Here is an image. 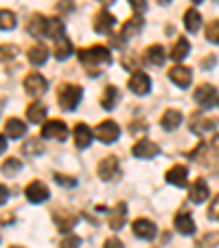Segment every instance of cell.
Returning <instances> with one entry per match:
<instances>
[{
  "label": "cell",
  "mask_w": 219,
  "mask_h": 248,
  "mask_svg": "<svg viewBox=\"0 0 219 248\" xmlns=\"http://www.w3.org/2000/svg\"><path fill=\"white\" fill-rule=\"evenodd\" d=\"M27 31L33 38H51L59 40L64 35V22L59 18H46V16L35 14L27 24Z\"/></svg>",
  "instance_id": "6da1fadb"
},
{
  "label": "cell",
  "mask_w": 219,
  "mask_h": 248,
  "mask_svg": "<svg viewBox=\"0 0 219 248\" xmlns=\"http://www.w3.org/2000/svg\"><path fill=\"white\" fill-rule=\"evenodd\" d=\"M77 55H79L81 64L88 68L90 75H99V73H101L99 66H105V64L112 62V53H110V48L107 46H103V44H94V46L81 48Z\"/></svg>",
  "instance_id": "7a4b0ae2"
},
{
  "label": "cell",
  "mask_w": 219,
  "mask_h": 248,
  "mask_svg": "<svg viewBox=\"0 0 219 248\" xmlns=\"http://www.w3.org/2000/svg\"><path fill=\"white\" fill-rule=\"evenodd\" d=\"M81 97H84V90L81 86H75V84H61L59 90H57V101H59V108L64 110H75L79 106Z\"/></svg>",
  "instance_id": "3957f363"
},
{
  "label": "cell",
  "mask_w": 219,
  "mask_h": 248,
  "mask_svg": "<svg viewBox=\"0 0 219 248\" xmlns=\"http://www.w3.org/2000/svg\"><path fill=\"white\" fill-rule=\"evenodd\" d=\"M97 173H99V178H101L103 183H110V180H117L118 176H121V167H118V158H117V156H105V158H103L101 163H99Z\"/></svg>",
  "instance_id": "277c9868"
},
{
  "label": "cell",
  "mask_w": 219,
  "mask_h": 248,
  "mask_svg": "<svg viewBox=\"0 0 219 248\" xmlns=\"http://www.w3.org/2000/svg\"><path fill=\"white\" fill-rule=\"evenodd\" d=\"M127 86H130V90L134 94H147L151 90V79H149V75L145 73V70H134L130 75V79H127Z\"/></svg>",
  "instance_id": "5b68a950"
},
{
  "label": "cell",
  "mask_w": 219,
  "mask_h": 248,
  "mask_svg": "<svg viewBox=\"0 0 219 248\" xmlns=\"http://www.w3.org/2000/svg\"><path fill=\"white\" fill-rule=\"evenodd\" d=\"M94 134H97V139L101 140V143H105V145H110V143H114V140L121 136V127H118V123L114 121H103L97 125V130H94Z\"/></svg>",
  "instance_id": "8992f818"
},
{
  "label": "cell",
  "mask_w": 219,
  "mask_h": 248,
  "mask_svg": "<svg viewBox=\"0 0 219 248\" xmlns=\"http://www.w3.org/2000/svg\"><path fill=\"white\" fill-rule=\"evenodd\" d=\"M42 139H51V140H66V136H68V125H66L64 121H57V119H53V121H46L42 127Z\"/></svg>",
  "instance_id": "52a82bcc"
},
{
  "label": "cell",
  "mask_w": 219,
  "mask_h": 248,
  "mask_svg": "<svg viewBox=\"0 0 219 248\" xmlns=\"http://www.w3.org/2000/svg\"><path fill=\"white\" fill-rule=\"evenodd\" d=\"M24 196H27L29 202H33V204H40V202H46L48 200L51 191H48V187L42 183V180H33L31 185H27V189H24Z\"/></svg>",
  "instance_id": "ba28073f"
},
{
  "label": "cell",
  "mask_w": 219,
  "mask_h": 248,
  "mask_svg": "<svg viewBox=\"0 0 219 248\" xmlns=\"http://www.w3.org/2000/svg\"><path fill=\"white\" fill-rule=\"evenodd\" d=\"M48 81L44 79L40 73H31V75L24 77V90H27L29 97H40V94L46 93Z\"/></svg>",
  "instance_id": "9c48e42d"
},
{
  "label": "cell",
  "mask_w": 219,
  "mask_h": 248,
  "mask_svg": "<svg viewBox=\"0 0 219 248\" xmlns=\"http://www.w3.org/2000/svg\"><path fill=\"white\" fill-rule=\"evenodd\" d=\"M193 97H195V101L206 110V108H213L215 103H217L219 94L210 84H202V86H197L195 88V94H193Z\"/></svg>",
  "instance_id": "30bf717a"
},
{
  "label": "cell",
  "mask_w": 219,
  "mask_h": 248,
  "mask_svg": "<svg viewBox=\"0 0 219 248\" xmlns=\"http://www.w3.org/2000/svg\"><path fill=\"white\" fill-rule=\"evenodd\" d=\"M131 231H134L136 237L140 239H154L156 233H158V229H156V224L151 220H147V217H138V220H134V224H131Z\"/></svg>",
  "instance_id": "8fae6325"
},
{
  "label": "cell",
  "mask_w": 219,
  "mask_h": 248,
  "mask_svg": "<svg viewBox=\"0 0 219 248\" xmlns=\"http://www.w3.org/2000/svg\"><path fill=\"white\" fill-rule=\"evenodd\" d=\"M158 152H160V147L156 145L154 140H149V139L138 140V143L131 147V154H134L136 158H156V156H158Z\"/></svg>",
  "instance_id": "7c38bea8"
},
{
  "label": "cell",
  "mask_w": 219,
  "mask_h": 248,
  "mask_svg": "<svg viewBox=\"0 0 219 248\" xmlns=\"http://www.w3.org/2000/svg\"><path fill=\"white\" fill-rule=\"evenodd\" d=\"M169 79H171L177 88H187L193 81V73L187 66H173V68L169 70Z\"/></svg>",
  "instance_id": "4fadbf2b"
},
{
  "label": "cell",
  "mask_w": 219,
  "mask_h": 248,
  "mask_svg": "<svg viewBox=\"0 0 219 248\" xmlns=\"http://www.w3.org/2000/svg\"><path fill=\"white\" fill-rule=\"evenodd\" d=\"M173 226H175L177 233L182 235H193L195 233V222H193L191 213L189 211H180L175 216V220H173Z\"/></svg>",
  "instance_id": "5bb4252c"
},
{
  "label": "cell",
  "mask_w": 219,
  "mask_h": 248,
  "mask_svg": "<svg viewBox=\"0 0 219 248\" xmlns=\"http://www.w3.org/2000/svg\"><path fill=\"white\" fill-rule=\"evenodd\" d=\"M208 193H210L208 183L202 180V178H197L195 183L191 185V189H189V200L195 202V204H202L204 200H208Z\"/></svg>",
  "instance_id": "9a60e30c"
},
{
  "label": "cell",
  "mask_w": 219,
  "mask_h": 248,
  "mask_svg": "<svg viewBox=\"0 0 219 248\" xmlns=\"http://www.w3.org/2000/svg\"><path fill=\"white\" fill-rule=\"evenodd\" d=\"M73 134H75V145L79 147V150H86L94 139V132L90 130L86 123H77L75 130H73Z\"/></svg>",
  "instance_id": "2e32d148"
},
{
  "label": "cell",
  "mask_w": 219,
  "mask_h": 248,
  "mask_svg": "<svg viewBox=\"0 0 219 248\" xmlns=\"http://www.w3.org/2000/svg\"><path fill=\"white\" fill-rule=\"evenodd\" d=\"M169 185H175V187H184L187 185V178H189V169L184 165H173L167 173H164Z\"/></svg>",
  "instance_id": "e0dca14e"
},
{
  "label": "cell",
  "mask_w": 219,
  "mask_h": 248,
  "mask_svg": "<svg viewBox=\"0 0 219 248\" xmlns=\"http://www.w3.org/2000/svg\"><path fill=\"white\" fill-rule=\"evenodd\" d=\"M114 16L110 14L107 9H103V11H99L97 16H94V22H92V27H94V31L97 33H110L112 31V27H114Z\"/></svg>",
  "instance_id": "ac0fdd59"
},
{
  "label": "cell",
  "mask_w": 219,
  "mask_h": 248,
  "mask_svg": "<svg viewBox=\"0 0 219 248\" xmlns=\"http://www.w3.org/2000/svg\"><path fill=\"white\" fill-rule=\"evenodd\" d=\"M53 220H55V224H57V229L59 231H64V233H68L70 229H75V224H77V216L75 213H68V211H55L53 213Z\"/></svg>",
  "instance_id": "d6986e66"
},
{
  "label": "cell",
  "mask_w": 219,
  "mask_h": 248,
  "mask_svg": "<svg viewBox=\"0 0 219 248\" xmlns=\"http://www.w3.org/2000/svg\"><path fill=\"white\" fill-rule=\"evenodd\" d=\"M143 27H145V20L140 18L138 14L134 16V18H130L125 24H123V38L125 40H131V38H136V35H140V31H143Z\"/></svg>",
  "instance_id": "ffe728a7"
},
{
  "label": "cell",
  "mask_w": 219,
  "mask_h": 248,
  "mask_svg": "<svg viewBox=\"0 0 219 248\" xmlns=\"http://www.w3.org/2000/svg\"><path fill=\"white\" fill-rule=\"evenodd\" d=\"M143 57L149 66H162L164 60H167V53H164V48L160 46V44H151V46L145 51Z\"/></svg>",
  "instance_id": "44dd1931"
},
{
  "label": "cell",
  "mask_w": 219,
  "mask_h": 248,
  "mask_svg": "<svg viewBox=\"0 0 219 248\" xmlns=\"http://www.w3.org/2000/svg\"><path fill=\"white\" fill-rule=\"evenodd\" d=\"M215 125H217V121L215 119H204L200 117V114H195V117L191 119V130L195 132V134H206V132H213Z\"/></svg>",
  "instance_id": "7402d4cb"
},
{
  "label": "cell",
  "mask_w": 219,
  "mask_h": 248,
  "mask_svg": "<svg viewBox=\"0 0 219 248\" xmlns=\"http://www.w3.org/2000/svg\"><path fill=\"white\" fill-rule=\"evenodd\" d=\"M118 99H121V94H118L117 86H105V90H103V94H101L103 110H114L117 108V103H118Z\"/></svg>",
  "instance_id": "603a6c76"
},
{
  "label": "cell",
  "mask_w": 219,
  "mask_h": 248,
  "mask_svg": "<svg viewBox=\"0 0 219 248\" xmlns=\"http://www.w3.org/2000/svg\"><path fill=\"white\" fill-rule=\"evenodd\" d=\"M125 217H127V204L125 202H118L114 213L110 216V229L112 231H121L123 224H125Z\"/></svg>",
  "instance_id": "cb8c5ba5"
},
{
  "label": "cell",
  "mask_w": 219,
  "mask_h": 248,
  "mask_svg": "<svg viewBox=\"0 0 219 248\" xmlns=\"http://www.w3.org/2000/svg\"><path fill=\"white\" fill-rule=\"evenodd\" d=\"M46 114H48L46 106H44V103H40V101H33L31 106L27 108V119L31 123H42L44 119H46Z\"/></svg>",
  "instance_id": "d4e9b609"
},
{
  "label": "cell",
  "mask_w": 219,
  "mask_h": 248,
  "mask_svg": "<svg viewBox=\"0 0 219 248\" xmlns=\"http://www.w3.org/2000/svg\"><path fill=\"white\" fill-rule=\"evenodd\" d=\"M160 123H162V127L167 132H171V130H177L180 127V123H182V112L180 110H167V112L162 114V119H160Z\"/></svg>",
  "instance_id": "484cf974"
},
{
  "label": "cell",
  "mask_w": 219,
  "mask_h": 248,
  "mask_svg": "<svg viewBox=\"0 0 219 248\" xmlns=\"http://www.w3.org/2000/svg\"><path fill=\"white\" fill-rule=\"evenodd\" d=\"M27 132V123H22L20 119H7L5 123V134L9 139H22Z\"/></svg>",
  "instance_id": "4316f807"
},
{
  "label": "cell",
  "mask_w": 219,
  "mask_h": 248,
  "mask_svg": "<svg viewBox=\"0 0 219 248\" xmlns=\"http://www.w3.org/2000/svg\"><path fill=\"white\" fill-rule=\"evenodd\" d=\"M184 27L189 33H197L202 27V14L197 9H187L184 11Z\"/></svg>",
  "instance_id": "83f0119b"
},
{
  "label": "cell",
  "mask_w": 219,
  "mask_h": 248,
  "mask_svg": "<svg viewBox=\"0 0 219 248\" xmlns=\"http://www.w3.org/2000/svg\"><path fill=\"white\" fill-rule=\"evenodd\" d=\"M189 51H191V44H189L187 38H180L175 44H173L171 53H169V57H171L173 62H182L184 57L189 55Z\"/></svg>",
  "instance_id": "f1b7e54d"
},
{
  "label": "cell",
  "mask_w": 219,
  "mask_h": 248,
  "mask_svg": "<svg viewBox=\"0 0 219 248\" xmlns=\"http://www.w3.org/2000/svg\"><path fill=\"white\" fill-rule=\"evenodd\" d=\"M27 57H29V62H31L33 66H42L44 62L48 60V48L42 46V44L31 46V48H29V53H27Z\"/></svg>",
  "instance_id": "f546056e"
},
{
  "label": "cell",
  "mask_w": 219,
  "mask_h": 248,
  "mask_svg": "<svg viewBox=\"0 0 219 248\" xmlns=\"http://www.w3.org/2000/svg\"><path fill=\"white\" fill-rule=\"evenodd\" d=\"M70 53H73V44H70L68 38L61 35L59 40H55V57L57 60H68Z\"/></svg>",
  "instance_id": "4dcf8cb0"
},
{
  "label": "cell",
  "mask_w": 219,
  "mask_h": 248,
  "mask_svg": "<svg viewBox=\"0 0 219 248\" xmlns=\"http://www.w3.org/2000/svg\"><path fill=\"white\" fill-rule=\"evenodd\" d=\"M15 24H18V20H15L14 11L0 9V29H2V31H11V29H15Z\"/></svg>",
  "instance_id": "1f68e13d"
},
{
  "label": "cell",
  "mask_w": 219,
  "mask_h": 248,
  "mask_svg": "<svg viewBox=\"0 0 219 248\" xmlns=\"http://www.w3.org/2000/svg\"><path fill=\"white\" fill-rule=\"evenodd\" d=\"M22 152L27 156H40L44 152V145H42V140H38V139H29L27 143L22 145Z\"/></svg>",
  "instance_id": "d6a6232c"
},
{
  "label": "cell",
  "mask_w": 219,
  "mask_h": 248,
  "mask_svg": "<svg viewBox=\"0 0 219 248\" xmlns=\"http://www.w3.org/2000/svg\"><path fill=\"white\" fill-rule=\"evenodd\" d=\"M20 169H22V163H20L18 158H7L5 163H2V173H5V176H15Z\"/></svg>",
  "instance_id": "836d02e7"
},
{
  "label": "cell",
  "mask_w": 219,
  "mask_h": 248,
  "mask_svg": "<svg viewBox=\"0 0 219 248\" xmlns=\"http://www.w3.org/2000/svg\"><path fill=\"white\" fill-rule=\"evenodd\" d=\"M206 40L213 44H219V20H213L206 27Z\"/></svg>",
  "instance_id": "e575fe53"
},
{
  "label": "cell",
  "mask_w": 219,
  "mask_h": 248,
  "mask_svg": "<svg viewBox=\"0 0 219 248\" xmlns=\"http://www.w3.org/2000/svg\"><path fill=\"white\" fill-rule=\"evenodd\" d=\"M15 55H18L15 44H0V60H14Z\"/></svg>",
  "instance_id": "d590c367"
},
{
  "label": "cell",
  "mask_w": 219,
  "mask_h": 248,
  "mask_svg": "<svg viewBox=\"0 0 219 248\" xmlns=\"http://www.w3.org/2000/svg\"><path fill=\"white\" fill-rule=\"evenodd\" d=\"M79 246H81V239L77 235H68V237H64L59 242V248H79Z\"/></svg>",
  "instance_id": "8d00e7d4"
},
{
  "label": "cell",
  "mask_w": 219,
  "mask_h": 248,
  "mask_svg": "<svg viewBox=\"0 0 219 248\" xmlns=\"http://www.w3.org/2000/svg\"><path fill=\"white\" fill-rule=\"evenodd\" d=\"M55 183L61 185V187H75L77 178H68L66 173H55Z\"/></svg>",
  "instance_id": "74e56055"
},
{
  "label": "cell",
  "mask_w": 219,
  "mask_h": 248,
  "mask_svg": "<svg viewBox=\"0 0 219 248\" xmlns=\"http://www.w3.org/2000/svg\"><path fill=\"white\" fill-rule=\"evenodd\" d=\"M208 217L210 220H219V193L215 196V200L210 202V206H208Z\"/></svg>",
  "instance_id": "f35d334b"
},
{
  "label": "cell",
  "mask_w": 219,
  "mask_h": 248,
  "mask_svg": "<svg viewBox=\"0 0 219 248\" xmlns=\"http://www.w3.org/2000/svg\"><path fill=\"white\" fill-rule=\"evenodd\" d=\"M130 7L136 11L138 16H143L147 11V0H130Z\"/></svg>",
  "instance_id": "ab89813d"
},
{
  "label": "cell",
  "mask_w": 219,
  "mask_h": 248,
  "mask_svg": "<svg viewBox=\"0 0 219 248\" xmlns=\"http://www.w3.org/2000/svg\"><path fill=\"white\" fill-rule=\"evenodd\" d=\"M75 9V2L73 0H61V2H57V11L59 14H68V11Z\"/></svg>",
  "instance_id": "60d3db41"
},
{
  "label": "cell",
  "mask_w": 219,
  "mask_h": 248,
  "mask_svg": "<svg viewBox=\"0 0 219 248\" xmlns=\"http://www.w3.org/2000/svg\"><path fill=\"white\" fill-rule=\"evenodd\" d=\"M204 154H206V147L200 143V145H197L195 150H193L191 154H189V158H193V160H202V158H204Z\"/></svg>",
  "instance_id": "b9f144b4"
},
{
  "label": "cell",
  "mask_w": 219,
  "mask_h": 248,
  "mask_svg": "<svg viewBox=\"0 0 219 248\" xmlns=\"http://www.w3.org/2000/svg\"><path fill=\"white\" fill-rule=\"evenodd\" d=\"M103 248H123V242L118 237H110V239H105Z\"/></svg>",
  "instance_id": "7bdbcfd3"
},
{
  "label": "cell",
  "mask_w": 219,
  "mask_h": 248,
  "mask_svg": "<svg viewBox=\"0 0 219 248\" xmlns=\"http://www.w3.org/2000/svg\"><path fill=\"white\" fill-rule=\"evenodd\" d=\"M7 200H9V189H7L5 185H0V206L5 204Z\"/></svg>",
  "instance_id": "ee69618b"
},
{
  "label": "cell",
  "mask_w": 219,
  "mask_h": 248,
  "mask_svg": "<svg viewBox=\"0 0 219 248\" xmlns=\"http://www.w3.org/2000/svg\"><path fill=\"white\" fill-rule=\"evenodd\" d=\"M215 239H217L215 235H208V237H204V239H200V242H197V248H210L208 244L215 242Z\"/></svg>",
  "instance_id": "f6af8a7d"
},
{
  "label": "cell",
  "mask_w": 219,
  "mask_h": 248,
  "mask_svg": "<svg viewBox=\"0 0 219 248\" xmlns=\"http://www.w3.org/2000/svg\"><path fill=\"white\" fill-rule=\"evenodd\" d=\"M210 147H213L215 154H219V134H215L213 139H210Z\"/></svg>",
  "instance_id": "bcb514c9"
},
{
  "label": "cell",
  "mask_w": 219,
  "mask_h": 248,
  "mask_svg": "<svg viewBox=\"0 0 219 248\" xmlns=\"http://www.w3.org/2000/svg\"><path fill=\"white\" fill-rule=\"evenodd\" d=\"M5 150H7V136L0 134V154H2Z\"/></svg>",
  "instance_id": "7dc6e473"
},
{
  "label": "cell",
  "mask_w": 219,
  "mask_h": 248,
  "mask_svg": "<svg viewBox=\"0 0 219 248\" xmlns=\"http://www.w3.org/2000/svg\"><path fill=\"white\" fill-rule=\"evenodd\" d=\"M97 2H101V5H112L114 0H97Z\"/></svg>",
  "instance_id": "c3c4849f"
},
{
  "label": "cell",
  "mask_w": 219,
  "mask_h": 248,
  "mask_svg": "<svg viewBox=\"0 0 219 248\" xmlns=\"http://www.w3.org/2000/svg\"><path fill=\"white\" fill-rule=\"evenodd\" d=\"M160 2H162V5H164V2H169V0H160Z\"/></svg>",
  "instance_id": "681fc988"
},
{
  "label": "cell",
  "mask_w": 219,
  "mask_h": 248,
  "mask_svg": "<svg viewBox=\"0 0 219 248\" xmlns=\"http://www.w3.org/2000/svg\"><path fill=\"white\" fill-rule=\"evenodd\" d=\"M193 2H195V5H197V2H202V0H193Z\"/></svg>",
  "instance_id": "f907efd6"
},
{
  "label": "cell",
  "mask_w": 219,
  "mask_h": 248,
  "mask_svg": "<svg viewBox=\"0 0 219 248\" xmlns=\"http://www.w3.org/2000/svg\"><path fill=\"white\" fill-rule=\"evenodd\" d=\"M11 248H24V246H11Z\"/></svg>",
  "instance_id": "816d5d0a"
},
{
  "label": "cell",
  "mask_w": 219,
  "mask_h": 248,
  "mask_svg": "<svg viewBox=\"0 0 219 248\" xmlns=\"http://www.w3.org/2000/svg\"><path fill=\"white\" fill-rule=\"evenodd\" d=\"M217 106H219V97H217Z\"/></svg>",
  "instance_id": "f5cc1de1"
}]
</instances>
